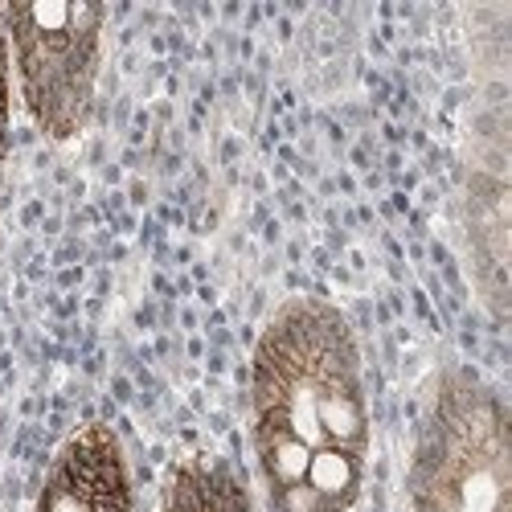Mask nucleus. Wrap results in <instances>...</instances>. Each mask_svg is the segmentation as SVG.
<instances>
[{"label":"nucleus","instance_id":"nucleus-1","mask_svg":"<svg viewBox=\"0 0 512 512\" xmlns=\"http://www.w3.org/2000/svg\"><path fill=\"white\" fill-rule=\"evenodd\" d=\"M316 418H320V426H324V435H328L332 447H345V451H353V455L365 451L369 422H365V406H361V394H357V386H353V377L320 386Z\"/></svg>","mask_w":512,"mask_h":512},{"label":"nucleus","instance_id":"nucleus-2","mask_svg":"<svg viewBox=\"0 0 512 512\" xmlns=\"http://www.w3.org/2000/svg\"><path fill=\"white\" fill-rule=\"evenodd\" d=\"M308 484L328 500V508L345 512L357 500V484H361V455L345 451V447H320L312 451L308 463Z\"/></svg>","mask_w":512,"mask_h":512},{"label":"nucleus","instance_id":"nucleus-3","mask_svg":"<svg viewBox=\"0 0 512 512\" xmlns=\"http://www.w3.org/2000/svg\"><path fill=\"white\" fill-rule=\"evenodd\" d=\"M259 455H263V472H267L271 488H287V484L308 480L312 447H304L300 439H291V435H275V439L259 443Z\"/></svg>","mask_w":512,"mask_h":512},{"label":"nucleus","instance_id":"nucleus-4","mask_svg":"<svg viewBox=\"0 0 512 512\" xmlns=\"http://www.w3.org/2000/svg\"><path fill=\"white\" fill-rule=\"evenodd\" d=\"M25 21L37 37H62L70 33V5L66 0H37V5H25Z\"/></svg>","mask_w":512,"mask_h":512},{"label":"nucleus","instance_id":"nucleus-5","mask_svg":"<svg viewBox=\"0 0 512 512\" xmlns=\"http://www.w3.org/2000/svg\"><path fill=\"white\" fill-rule=\"evenodd\" d=\"M41 512H91V496H82L58 467L46 484V496H41Z\"/></svg>","mask_w":512,"mask_h":512},{"label":"nucleus","instance_id":"nucleus-6","mask_svg":"<svg viewBox=\"0 0 512 512\" xmlns=\"http://www.w3.org/2000/svg\"><path fill=\"white\" fill-rule=\"evenodd\" d=\"M275 508H279V512H336V508H328V500H324L308 480L287 484V488H275Z\"/></svg>","mask_w":512,"mask_h":512},{"label":"nucleus","instance_id":"nucleus-7","mask_svg":"<svg viewBox=\"0 0 512 512\" xmlns=\"http://www.w3.org/2000/svg\"><path fill=\"white\" fill-rule=\"evenodd\" d=\"M0 132H9V87L0 78Z\"/></svg>","mask_w":512,"mask_h":512},{"label":"nucleus","instance_id":"nucleus-8","mask_svg":"<svg viewBox=\"0 0 512 512\" xmlns=\"http://www.w3.org/2000/svg\"><path fill=\"white\" fill-rule=\"evenodd\" d=\"M9 152V132H0V156Z\"/></svg>","mask_w":512,"mask_h":512},{"label":"nucleus","instance_id":"nucleus-9","mask_svg":"<svg viewBox=\"0 0 512 512\" xmlns=\"http://www.w3.org/2000/svg\"><path fill=\"white\" fill-rule=\"evenodd\" d=\"M0 78H5V41H0Z\"/></svg>","mask_w":512,"mask_h":512},{"label":"nucleus","instance_id":"nucleus-10","mask_svg":"<svg viewBox=\"0 0 512 512\" xmlns=\"http://www.w3.org/2000/svg\"><path fill=\"white\" fill-rule=\"evenodd\" d=\"M0 33H5V29H0Z\"/></svg>","mask_w":512,"mask_h":512}]
</instances>
